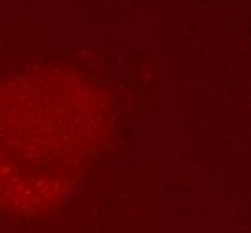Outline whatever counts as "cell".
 <instances>
[{"mask_svg": "<svg viewBox=\"0 0 251 233\" xmlns=\"http://www.w3.org/2000/svg\"><path fill=\"white\" fill-rule=\"evenodd\" d=\"M56 76L0 88V207L34 212L58 196L79 158L83 133Z\"/></svg>", "mask_w": 251, "mask_h": 233, "instance_id": "cell-1", "label": "cell"}]
</instances>
